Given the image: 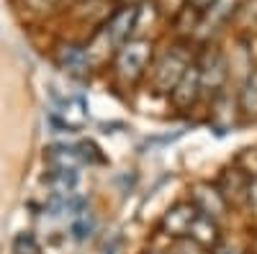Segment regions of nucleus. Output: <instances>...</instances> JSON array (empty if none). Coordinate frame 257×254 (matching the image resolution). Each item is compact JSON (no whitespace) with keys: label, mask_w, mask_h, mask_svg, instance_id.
Wrapping results in <instances>:
<instances>
[{"label":"nucleus","mask_w":257,"mask_h":254,"mask_svg":"<svg viewBox=\"0 0 257 254\" xmlns=\"http://www.w3.org/2000/svg\"><path fill=\"white\" fill-rule=\"evenodd\" d=\"M149 57H152V44L147 39H128L116 52V62H113L116 77L121 82H137L144 75Z\"/></svg>","instance_id":"f257e3e1"},{"label":"nucleus","mask_w":257,"mask_h":254,"mask_svg":"<svg viewBox=\"0 0 257 254\" xmlns=\"http://www.w3.org/2000/svg\"><path fill=\"white\" fill-rule=\"evenodd\" d=\"M190 62H193V57H190V49H188V47H183V44L170 47V49L160 57L157 67H155V75H152L155 90L170 95V93H173V88L178 85V80L183 77V72L188 70Z\"/></svg>","instance_id":"f03ea898"},{"label":"nucleus","mask_w":257,"mask_h":254,"mask_svg":"<svg viewBox=\"0 0 257 254\" xmlns=\"http://www.w3.org/2000/svg\"><path fill=\"white\" fill-rule=\"evenodd\" d=\"M190 203L201 216L216 218V221H221L226 216V195L221 193V187L213 185V182H196L193 185Z\"/></svg>","instance_id":"7ed1b4c3"},{"label":"nucleus","mask_w":257,"mask_h":254,"mask_svg":"<svg viewBox=\"0 0 257 254\" xmlns=\"http://www.w3.org/2000/svg\"><path fill=\"white\" fill-rule=\"evenodd\" d=\"M198 72H201V90L203 93H219L229 77L226 57L219 49H208L198 59Z\"/></svg>","instance_id":"20e7f679"},{"label":"nucleus","mask_w":257,"mask_h":254,"mask_svg":"<svg viewBox=\"0 0 257 254\" xmlns=\"http://www.w3.org/2000/svg\"><path fill=\"white\" fill-rule=\"evenodd\" d=\"M137 18H139V8L137 6H126V8L116 11L108 24L103 26L105 44H111V47L126 44V41L132 39V34L137 31Z\"/></svg>","instance_id":"39448f33"},{"label":"nucleus","mask_w":257,"mask_h":254,"mask_svg":"<svg viewBox=\"0 0 257 254\" xmlns=\"http://www.w3.org/2000/svg\"><path fill=\"white\" fill-rule=\"evenodd\" d=\"M203 95L201 90V72H198V62H190L188 70L183 72V77L178 80V85L170 93V100L178 111H190L196 100Z\"/></svg>","instance_id":"423d86ee"},{"label":"nucleus","mask_w":257,"mask_h":254,"mask_svg":"<svg viewBox=\"0 0 257 254\" xmlns=\"http://www.w3.org/2000/svg\"><path fill=\"white\" fill-rule=\"evenodd\" d=\"M198 216V210L193 208L190 200H183V203H175L173 208H167L162 218H160V228L162 234L170 236V239H185L188 236V228L193 223V218Z\"/></svg>","instance_id":"0eeeda50"},{"label":"nucleus","mask_w":257,"mask_h":254,"mask_svg":"<svg viewBox=\"0 0 257 254\" xmlns=\"http://www.w3.org/2000/svg\"><path fill=\"white\" fill-rule=\"evenodd\" d=\"M188 239L201 249H216L221 244V226L216 218H208V216L198 213L188 228Z\"/></svg>","instance_id":"6e6552de"},{"label":"nucleus","mask_w":257,"mask_h":254,"mask_svg":"<svg viewBox=\"0 0 257 254\" xmlns=\"http://www.w3.org/2000/svg\"><path fill=\"white\" fill-rule=\"evenodd\" d=\"M44 185L52 195H72L80 190V169L75 167H49Z\"/></svg>","instance_id":"1a4fd4ad"},{"label":"nucleus","mask_w":257,"mask_h":254,"mask_svg":"<svg viewBox=\"0 0 257 254\" xmlns=\"http://www.w3.org/2000/svg\"><path fill=\"white\" fill-rule=\"evenodd\" d=\"M44 162L49 167H75V169H80L82 164L77 144H49L44 149Z\"/></svg>","instance_id":"9d476101"},{"label":"nucleus","mask_w":257,"mask_h":254,"mask_svg":"<svg viewBox=\"0 0 257 254\" xmlns=\"http://www.w3.org/2000/svg\"><path fill=\"white\" fill-rule=\"evenodd\" d=\"M57 62H59V67L70 70V72H82L85 67L90 65L88 47H80V44H62L59 52H57Z\"/></svg>","instance_id":"9b49d317"},{"label":"nucleus","mask_w":257,"mask_h":254,"mask_svg":"<svg viewBox=\"0 0 257 254\" xmlns=\"http://www.w3.org/2000/svg\"><path fill=\"white\" fill-rule=\"evenodd\" d=\"M234 8H237V0H213V3L201 13L198 26H201V29H206V31H213V29L221 26L224 21L234 13Z\"/></svg>","instance_id":"f8f14e48"},{"label":"nucleus","mask_w":257,"mask_h":254,"mask_svg":"<svg viewBox=\"0 0 257 254\" xmlns=\"http://www.w3.org/2000/svg\"><path fill=\"white\" fill-rule=\"evenodd\" d=\"M239 108L247 116H257V67L247 72L244 85L239 90Z\"/></svg>","instance_id":"ddd939ff"},{"label":"nucleus","mask_w":257,"mask_h":254,"mask_svg":"<svg viewBox=\"0 0 257 254\" xmlns=\"http://www.w3.org/2000/svg\"><path fill=\"white\" fill-rule=\"evenodd\" d=\"M11 251L13 254H41V244L34 231H18L11 241Z\"/></svg>","instance_id":"4468645a"},{"label":"nucleus","mask_w":257,"mask_h":254,"mask_svg":"<svg viewBox=\"0 0 257 254\" xmlns=\"http://www.w3.org/2000/svg\"><path fill=\"white\" fill-rule=\"evenodd\" d=\"M93 226H95V221H93V216L88 213V210H80L77 216H72V226H70V231H72V236L80 241V239H85V236H90V231H93Z\"/></svg>","instance_id":"2eb2a0df"},{"label":"nucleus","mask_w":257,"mask_h":254,"mask_svg":"<svg viewBox=\"0 0 257 254\" xmlns=\"http://www.w3.org/2000/svg\"><path fill=\"white\" fill-rule=\"evenodd\" d=\"M77 152H80L82 164H103L105 162V157L100 154V149H98L93 141H80L77 144Z\"/></svg>","instance_id":"dca6fc26"},{"label":"nucleus","mask_w":257,"mask_h":254,"mask_svg":"<svg viewBox=\"0 0 257 254\" xmlns=\"http://www.w3.org/2000/svg\"><path fill=\"white\" fill-rule=\"evenodd\" d=\"M47 121H49V126L54 129V134H75L80 126H75V123H70L67 118H64L59 111H52L49 116H47Z\"/></svg>","instance_id":"f3484780"},{"label":"nucleus","mask_w":257,"mask_h":254,"mask_svg":"<svg viewBox=\"0 0 257 254\" xmlns=\"http://www.w3.org/2000/svg\"><path fill=\"white\" fill-rule=\"evenodd\" d=\"M247 203L252 205V210L257 213V175H249V180H247Z\"/></svg>","instance_id":"a211bd4d"},{"label":"nucleus","mask_w":257,"mask_h":254,"mask_svg":"<svg viewBox=\"0 0 257 254\" xmlns=\"http://www.w3.org/2000/svg\"><path fill=\"white\" fill-rule=\"evenodd\" d=\"M211 3H213V0H188V8H196L198 13H203Z\"/></svg>","instance_id":"6ab92c4d"},{"label":"nucleus","mask_w":257,"mask_h":254,"mask_svg":"<svg viewBox=\"0 0 257 254\" xmlns=\"http://www.w3.org/2000/svg\"><path fill=\"white\" fill-rule=\"evenodd\" d=\"M149 254H165V251H149Z\"/></svg>","instance_id":"aec40b11"},{"label":"nucleus","mask_w":257,"mask_h":254,"mask_svg":"<svg viewBox=\"0 0 257 254\" xmlns=\"http://www.w3.org/2000/svg\"><path fill=\"white\" fill-rule=\"evenodd\" d=\"M134 3H137V0H134Z\"/></svg>","instance_id":"412c9836"}]
</instances>
